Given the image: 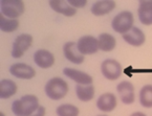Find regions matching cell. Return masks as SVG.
I'll list each match as a JSON object with an SVG mask.
<instances>
[{"mask_svg": "<svg viewBox=\"0 0 152 116\" xmlns=\"http://www.w3.org/2000/svg\"><path fill=\"white\" fill-rule=\"evenodd\" d=\"M40 107L36 95L27 94L19 99H16L12 105V111L16 116H29Z\"/></svg>", "mask_w": 152, "mask_h": 116, "instance_id": "obj_1", "label": "cell"}, {"mask_svg": "<svg viewBox=\"0 0 152 116\" xmlns=\"http://www.w3.org/2000/svg\"><path fill=\"white\" fill-rule=\"evenodd\" d=\"M44 91L50 99L60 101L68 92V84L61 78H53L46 83Z\"/></svg>", "mask_w": 152, "mask_h": 116, "instance_id": "obj_2", "label": "cell"}, {"mask_svg": "<svg viewBox=\"0 0 152 116\" xmlns=\"http://www.w3.org/2000/svg\"><path fill=\"white\" fill-rule=\"evenodd\" d=\"M133 14L129 11H123L114 16V18L111 21V27L118 34L125 35L133 27Z\"/></svg>", "mask_w": 152, "mask_h": 116, "instance_id": "obj_3", "label": "cell"}, {"mask_svg": "<svg viewBox=\"0 0 152 116\" xmlns=\"http://www.w3.org/2000/svg\"><path fill=\"white\" fill-rule=\"evenodd\" d=\"M1 14L9 19H18L24 13V2L22 0H1Z\"/></svg>", "mask_w": 152, "mask_h": 116, "instance_id": "obj_4", "label": "cell"}, {"mask_svg": "<svg viewBox=\"0 0 152 116\" xmlns=\"http://www.w3.org/2000/svg\"><path fill=\"white\" fill-rule=\"evenodd\" d=\"M101 72L105 78L109 80H115L120 78L123 73V67L116 60L107 59L101 64Z\"/></svg>", "mask_w": 152, "mask_h": 116, "instance_id": "obj_5", "label": "cell"}, {"mask_svg": "<svg viewBox=\"0 0 152 116\" xmlns=\"http://www.w3.org/2000/svg\"><path fill=\"white\" fill-rule=\"evenodd\" d=\"M33 44V37L29 34H21L15 39L12 49V57L14 59H19L28 50Z\"/></svg>", "mask_w": 152, "mask_h": 116, "instance_id": "obj_6", "label": "cell"}, {"mask_svg": "<svg viewBox=\"0 0 152 116\" xmlns=\"http://www.w3.org/2000/svg\"><path fill=\"white\" fill-rule=\"evenodd\" d=\"M79 51L83 56L96 54L99 49V41L96 38L92 36H83L77 42Z\"/></svg>", "mask_w": 152, "mask_h": 116, "instance_id": "obj_7", "label": "cell"}, {"mask_svg": "<svg viewBox=\"0 0 152 116\" xmlns=\"http://www.w3.org/2000/svg\"><path fill=\"white\" fill-rule=\"evenodd\" d=\"M116 91L120 95V99L125 105H131L135 102V92L132 83L123 80L116 86Z\"/></svg>", "mask_w": 152, "mask_h": 116, "instance_id": "obj_8", "label": "cell"}, {"mask_svg": "<svg viewBox=\"0 0 152 116\" xmlns=\"http://www.w3.org/2000/svg\"><path fill=\"white\" fill-rule=\"evenodd\" d=\"M10 72L12 75L21 80H31L36 76V70L31 65L24 63H16L10 67Z\"/></svg>", "mask_w": 152, "mask_h": 116, "instance_id": "obj_9", "label": "cell"}, {"mask_svg": "<svg viewBox=\"0 0 152 116\" xmlns=\"http://www.w3.org/2000/svg\"><path fill=\"white\" fill-rule=\"evenodd\" d=\"M63 54H64V57L66 58L67 61L74 63V64H82L85 60L84 56L79 51L78 49V45H77L76 42H66L63 46Z\"/></svg>", "mask_w": 152, "mask_h": 116, "instance_id": "obj_10", "label": "cell"}, {"mask_svg": "<svg viewBox=\"0 0 152 116\" xmlns=\"http://www.w3.org/2000/svg\"><path fill=\"white\" fill-rule=\"evenodd\" d=\"M34 62L42 69H48L55 64V56L46 49H38L34 54Z\"/></svg>", "mask_w": 152, "mask_h": 116, "instance_id": "obj_11", "label": "cell"}, {"mask_svg": "<svg viewBox=\"0 0 152 116\" xmlns=\"http://www.w3.org/2000/svg\"><path fill=\"white\" fill-rule=\"evenodd\" d=\"M63 73L69 78L70 80H72L74 82H76L78 85H91L94 83V78L92 76H90L88 73L84 71H81V70H77L74 68H64L63 70Z\"/></svg>", "mask_w": 152, "mask_h": 116, "instance_id": "obj_12", "label": "cell"}, {"mask_svg": "<svg viewBox=\"0 0 152 116\" xmlns=\"http://www.w3.org/2000/svg\"><path fill=\"white\" fill-rule=\"evenodd\" d=\"M137 16L142 24L152 25V0H142L139 2Z\"/></svg>", "mask_w": 152, "mask_h": 116, "instance_id": "obj_13", "label": "cell"}, {"mask_svg": "<svg viewBox=\"0 0 152 116\" xmlns=\"http://www.w3.org/2000/svg\"><path fill=\"white\" fill-rule=\"evenodd\" d=\"M116 106H118V101H116L115 95L110 92L103 93L102 95H100V97L96 101V108L103 112L113 111Z\"/></svg>", "mask_w": 152, "mask_h": 116, "instance_id": "obj_14", "label": "cell"}, {"mask_svg": "<svg viewBox=\"0 0 152 116\" xmlns=\"http://www.w3.org/2000/svg\"><path fill=\"white\" fill-rule=\"evenodd\" d=\"M123 39L126 43L134 47H140L146 42V36L141 28L132 27L127 34L123 35Z\"/></svg>", "mask_w": 152, "mask_h": 116, "instance_id": "obj_15", "label": "cell"}, {"mask_svg": "<svg viewBox=\"0 0 152 116\" xmlns=\"http://www.w3.org/2000/svg\"><path fill=\"white\" fill-rule=\"evenodd\" d=\"M116 7V2L114 0H100L96 1L91 7V13L96 17L107 15L111 13Z\"/></svg>", "mask_w": 152, "mask_h": 116, "instance_id": "obj_16", "label": "cell"}, {"mask_svg": "<svg viewBox=\"0 0 152 116\" xmlns=\"http://www.w3.org/2000/svg\"><path fill=\"white\" fill-rule=\"evenodd\" d=\"M48 3L53 11H55L58 14H61L65 17H72L77 13V9L72 7L65 0H52Z\"/></svg>", "mask_w": 152, "mask_h": 116, "instance_id": "obj_17", "label": "cell"}, {"mask_svg": "<svg viewBox=\"0 0 152 116\" xmlns=\"http://www.w3.org/2000/svg\"><path fill=\"white\" fill-rule=\"evenodd\" d=\"M18 90V86L14 80H1L0 82V98L1 99H7L15 95Z\"/></svg>", "mask_w": 152, "mask_h": 116, "instance_id": "obj_18", "label": "cell"}, {"mask_svg": "<svg viewBox=\"0 0 152 116\" xmlns=\"http://www.w3.org/2000/svg\"><path fill=\"white\" fill-rule=\"evenodd\" d=\"M99 41V49L104 52H110L115 48L116 40L112 35L103 33L98 38Z\"/></svg>", "mask_w": 152, "mask_h": 116, "instance_id": "obj_19", "label": "cell"}, {"mask_svg": "<svg viewBox=\"0 0 152 116\" xmlns=\"http://www.w3.org/2000/svg\"><path fill=\"white\" fill-rule=\"evenodd\" d=\"M76 94L81 102H90L94 97L96 90L94 86L92 85H77Z\"/></svg>", "mask_w": 152, "mask_h": 116, "instance_id": "obj_20", "label": "cell"}, {"mask_svg": "<svg viewBox=\"0 0 152 116\" xmlns=\"http://www.w3.org/2000/svg\"><path fill=\"white\" fill-rule=\"evenodd\" d=\"M18 19H9L0 13V29L4 33H13L19 28Z\"/></svg>", "mask_w": 152, "mask_h": 116, "instance_id": "obj_21", "label": "cell"}, {"mask_svg": "<svg viewBox=\"0 0 152 116\" xmlns=\"http://www.w3.org/2000/svg\"><path fill=\"white\" fill-rule=\"evenodd\" d=\"M140 103L144 108H152V85H145L140 91Z\"/></svg>", "mask_w": 152, "mask_h": 116, "instance_id": "obj_22", "label": "cell"}, {"mask_svg": "<svg viewBox=\"0 0 152 116\" xmlns=\"http://www.w3.org/2000/svg\"><path fill=\"white\" fill-rule=\"evenodd\" d=\"M56 113L58 116H79L80 111H79V108L75 105L63 104L57 108Z\"/></svg>", "mask_w": 152, "mask_h": 116, "instance_id": "obj_23", "label": "cell"}, {"mask_svg": "<svg viewBox=\"0 0 152 116\" xmlns=\"http://www.w3.org/2000/svg\"><path fill=\"white\" fill-rule=\"evenodd\" d=\"M67 2L75 9H82V7H86V4H87L86 0H68Z\"/></svg>", "mask_w": 152, "mask_h": 116, "instance_id": "obj_24", "label": "cell"}, {"mask_svg": "<svg viewBox=\"0 0 152 116\" xmlns=\"http://www.w3.org/2000/svg\"><path fill=\"white\" fill-rule=\"evenodd\" d=\"M45 113H46V110L43 106H40V107L37 109V111L34 112L31 115L29 116H45Z\"/></svg>", "mask_w": 152, "mask_h": 116, "instance_id": "obj_25", "label": "cell"}, {"mask_svg": "<svg viewBox=\"0 0 152 116\" xmlns=\"http://www.w3.org/2000/svg\"><path fill=\"white\" fill-rule=\"evenodd\" d=\"M130 116H147V115L144 114L143 112H134V113H132Z\"/></svg>", "mask_w": 152, "mask_h": 116, "instance_id": "obj_26", "label": "cell"}, {"mask_svg": "<svg viewBox=\"0 0 152 116\" xmlns=\"http://www.w3.org/2000/svg\"><path fill=\"white\" fill-rule=\"evenodd\" d=\"M0 116H5V115H4V114L2 113V112H1V113H0Z\"/></svg>", "mask_w": 152, "mask_h": 116, "instance_id": "obj_27", "label": "cell"}, {"mask_svg": "<svg viewBox=\"0 0 152 116\" xmlns=\"http://www.w3.org/2000/svg\"><path fill=\"white\" fill-rule=\"evenodd\" d=\"M98 116H107V115H98Z\"/></svg>", "mask_w": 152, "mask_h": 116, "instance_id": "obj_28", "label": "cell"}]
</instances>
